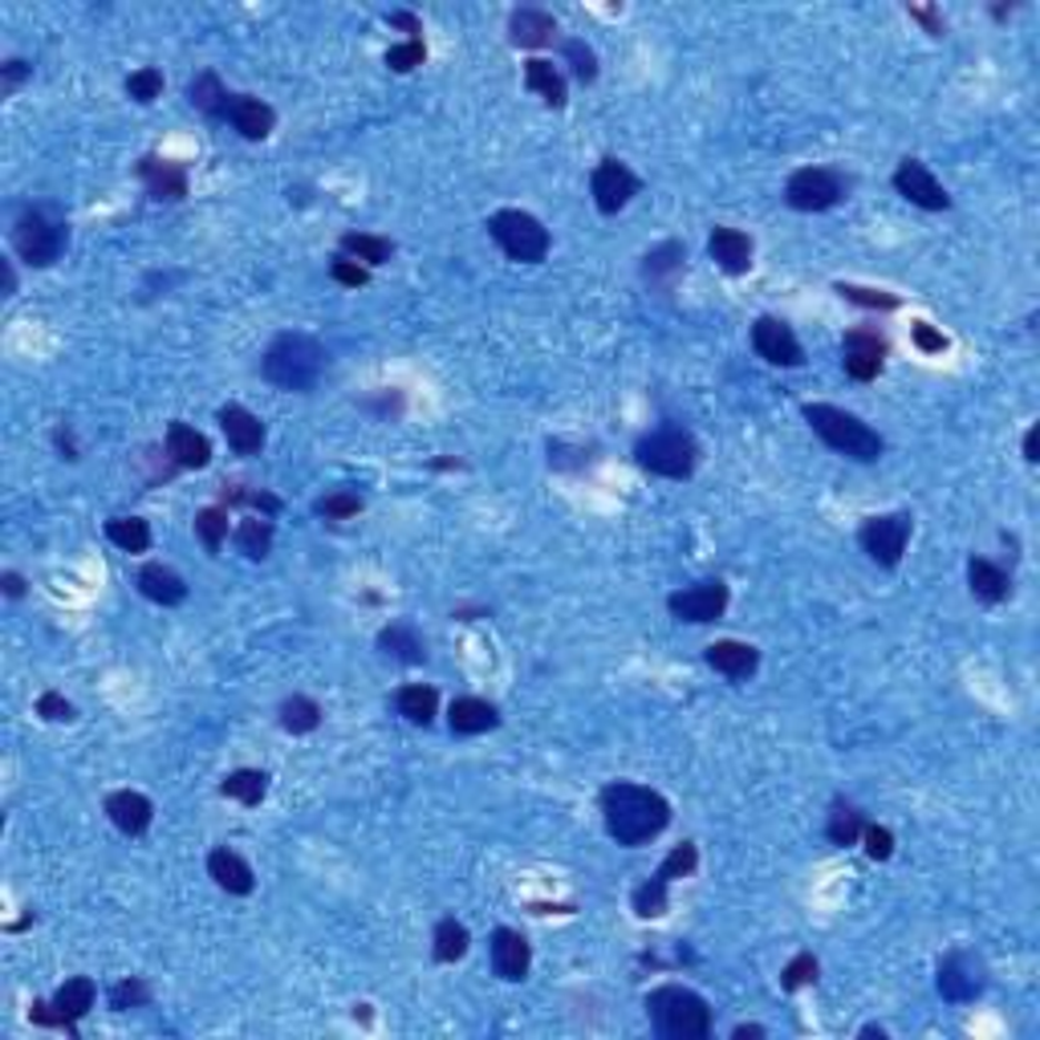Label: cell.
Instances as JSON below:
<instances>
[{"mask_svg": "<svg viewBox=\"0 0 1040 1040\" xmlns=\"http://www.w3.org/2000/svg\"><path fill=\"white\" fill-rule=\"evenodd\" d=\"M602 817H606V833L627 846V850H639L647 841H654L662 829L671 826V801L662 792L647 789V784H634V780H614L602 789Z\"/></svg>", "mask_w": 1040, "mask_h": 1040, "instance_id": "obj_1", "label": "cell"}, {"mask_svg": "<svg viewBox=\"0 0 1040 1040\" xmlns=\"http://www.w3.org/2000/svg\"><path fill=\"white\" fill-rule=\"evenodd\" d=\"M650 1029L662 1040H708L711 1037V1008L708 1000L691 988L662 983L647 996Z\"/></svg>", "mask_w": 1040, "mask_h": 1040, "instance_id": "obj_2", "label": "cell"}, {"mask_svg": "<svg viewBox=\"0 0 1040 1040\" xmlns=\"http://www.w3.org/2000/svg\"><path fill=\"white\" fill-rule=\"evenodd\" d=\"M264 382L281 390H309L326 374V346L309 333H281L260 358Z\"/></svg>", "mask_w": 1040, "mask_h": 1040, "instance_id": "obj_3", "label": "cell"}, {"mask_svg": "<svg viewBox=\"0 0 1040 1040\" xmlns=\"http://www.w3.org/2000/svg\"><path fill=\"white\" fill-rule=\"evenodd\" d=\"M804 423L813 427V436H821L833 451H841V456H850V460L858 463H874L882 451H887V443H882V436H878L874 427L866 423V419H858L853 411H841V407H833V402H809L804 407Z\"/></svg>", "mask_w": 1040, "mask_h": 1040, "instance_id": "obj_4", "label": "cell"}, {"mask_svg": "<svg viewBox=\"0 0 1040 1040\" xmlns=\"http://www.w3.org/2000/svg\"><path fill=\"white\" fill-rule=\"evenodd\" d=\"M634 460L642 472L662 476V480H691L699 468V443L683 427H654L634 443Z\"/></svg>", "mask_w": 1040, "mask_h": 1040, "instance_id": "obj_5", "label": "cell"}, {"mask_svg": "<svg viewBox=\"0 0 1040 1040\" xmlns=\"http://www.w3.org/2000/svg\"><path fill=\"white\" fill-rule=\"evenodd\" d=\"M488 237L497 240L500 252L517 264H541L549 257V228L537 220L532 212H520V208H500V212L488 216Z\"/></svg>", "mask_w": 1040, "mask_h": 1040, "instance_id": "obj_6", "label": "cell"}, {"mask_svg": "<svg viewBox=\"0 0 1040 1040\" xmlns=\"http://www.w3.org/2000/svg\"><path fill=\"white\" fill-rule=\"evenodd\" d=\"M66 240H70L66 224L53 220L49 212H41V208H24V212L12 220V252H17L24 264H33V269H49V264L66 252Z\"/></svg>", "mask_w": 1040, "mask_h": 1040, "instance_id": "obj_7", "label": "cell"}, {"mask_svg": "<svg viewBox=\"0 0 1040 1040\" xmlns=\"http://www.w3.org/2000/svg\"><path fill=\"white\" fill-rule=\"evenodd\" d=\"M94 1000H98L94 980H90V976H73V980H66L58 992H53V1000H33V1008H29V1020H33L37 1029L73 1032V1029H78V1020L90 1017Z\"/></svg>", "mask_w": 1040, "mask_h": 1040, "instance_id": "obj_8", "label": "cell"}, {"mask_svg": "<svg viewBox=\"0 0 1040 1040\" xmlns=\"http://www.w3.org/2000/svg\"><path fill=\"white\" fill-rule=\"evenodd\" d=\"M846 191H850V183L833 167H801L784 183V203L797 208V212H826V208L846 200Z\"/></svg>", "mask_w": 1040, "mask_h": 1040, "instance_id": "obj_9", "label": "cell"}, {"mask_svg": "<svg viewBox=\"0 0 1040 1040\" xmlns=\"http://www.w3.org/2000/svg\"><path fill=\"white\" fill-rule=\"evenodd\" d=\"M910 529H914V517L910 512H887V517H870L862 520L858 529V544L866 549V557L882 569H899L902 553H907Z\"/></svg>", "mask_w": 1040, "mask_h": 1040, "instance_id": "obj_10", "label": "cell"}, {"mask_svg": "<svg viewBox=\"0 0 1040 1040\" xmlns=\"http://www.w3.org/2000/svg\"><path fill=\"white\" fill-rule=\"evenodd\" d=\"M728 602H732L728 586H723L720 578H703V581H696V586H687V590H674L671 598H667V610H671L679 622L708 627V622H720V618L728 614Z\"/></svg>", "mask_w": 1040, "mask_h": 1040, "instance_id": "obj_11", "label": "cell"}, {"mask_svg": "<svg viewBox=\"0 0 1040 1040\" xmlns=\"http://www.w3.org/2000/svg\"><path fill=\"white\" fill-rule=\"evenodd\" d=\"M642 191V179L622 159H602L590 176V196L602 216H618Z\"/></svg>", "mask_w": 1040, "mask_h": 1040, "instance_id": "obj_12", "label": "cell"}, {"mask_svg": "<svg viewBox=\"0 0 1040 1040\" xmlns=\"http://www.w3.org/2000/svg\"><path fill=\"white\" fill-rule=\"evenodd\" d=\"M934 988H939V996L951 1000V1004H968V1000L983 996V988H988V971H983L980 959L968 956V951H951V956L939 963Z\"/></svg>", "mask_w": 1040, "mask_h": 1040, "instance_id": "obj_13", "label": "cell"}, {"mask_svg": "<svg viewBox=\"0 0 1040 1040\" xmlns=\"http://www.w3.org/2000/svg\"><path fill=\"white\" fill-rule=\"evenodd\" d=\"M890 346L878 330H850L841 338V367L853 382H874L887 367Z\"/></svg>", "mask_w": 1040, "mask_h": 1040, "instance_id": "obj_14", "label": "cell"}, {"mask_svg": "<svg viewBox=\"0 0 1040 1040\" xmlns=\"http://www.w3.org/2000/svg\"><path fill=\"white\" fill-rule=\"evenodd\" d=\"M752 350H757L769 367L797 370L804 362V350H801V342H797L792 326L780 318H769V313L757 318V326H752Z\"/></svg>", "mask_w": 1040, "mask_h": 1040, "instance_id": "obj_15", "label": "cell"}, {"mask_svg": "<svg viewBox=\"0 0 1040 1040\" xmlns=\"http://www.w3.org/2000/svg\"><path fill=\"white\" fill-rule=\"evenodd\" d=\"M894 191H899L902 200L914 203V208H922V212H947V208H951L947 188L927 171V163H919V159H902V163L894 167Z\"/></svg>", "mask_w": 1040, "mask_h": 1040, "instance_id": "obj_16", "label": "cell"}, {"mask_svg": "<svg viewBox=\"0 0 1040 1040\" xmlns=\"http://www.w3.org/2000/svg\"><path fill=\"white\" fill-rule=\"evenodd\" d=\"M163 451H167V460H171V468H183V472H200V468L212 463V443H208V436L196 431L191 423H179V419L167 423Z\"/></svg>", "mask_w": 1040, "mask_h": 1040, "instance_id": "obj_17", "label": "cell"}, {"mask_svg": "<svg viewBox=\"0 0 1040 1040\" xmlns=\"http://www.w3.org/2000/svg\"><path fill=\"white\" fill-rule=\"evenodd\" d=\"M529 963H532L529 939L520 931H512V927H497V931H492V971H497L500 980L520 983L529 976Z\"/></svg>", "mask_w": 1040, "mask_h": 1040, "instance_id": "obj_18", "label": "cell"}, {"mask_svg": "<svg viewBox=\"0 0 1040 1040\" xmlns=\"http://www.w3.org/2000/svg\"><path fill=\"white\" fill-rule=\"evenodd\" d=\"M139 179L147 196L159 203H179L188 196V171L183 163H171V159H159V154H147L139 163Z\"/></svg>", "mask_w": 1040, "mask_h": 1040, "instance_id": "obj_19", "label": "cell"}, {"mask_svg": "<svg viewBox=\"0 0 1040 1040\" xmlns=\"http://www.w3.org/2000/svg\"><path fill=\"white\" fill-rule=\"evenodd\" d=\"M708 252L711 260L720 264L728 277H740V272L752 269V257H757V244H752V237L748 232H740V228H728V224H716L708 237Z\"/></svg>", "mask_w": 1040, "mask_h": 1040, "instance_id": "obj_20", "label": "cell"}, {"mask_svg": "<svg viewBox=\"0 0 1040 1040\" xmlns=\"http://www.w3.org/2000/svg\"><path fill=\"white\" fill-rule=\"evenodd\" d=\"M107 817L119 833H127V838H142L154 821V804H151V797H142V792L119 789V792H110L107 797Z\"/></svg>", "mask_w": 1040, "mask_h": 1040, "instance_id": "obj_21", "label": "cell"}, {"mask_svg": "<svg viewBox=\"0 0 1040 1040\" xmlns=\"http://www.w3.org/2000/svg\"><path fill=\"white\" fill-rule=\"evenodd\" d=\"M220 431H224L228 448L237 451V456H257L264 448V423L249 407H240V402L220 407Z\"/></svg>", "mask_w": 1040, "mask_h": 1040, "instance_id": "obj_22", "label": "cell"}, {"mask_svg": "<svg viewBox=\"0 0 1040 1040\" xmlns=\"http://www.w3.org/2000/svg\"><path fill=\"white\" fill-rule=\"evenodd\" d=\"M703 659H708L711 671L728 674L732 683H744V679H752L760 667V650L752 647V642H736V639H720L711 642L708 650H703Z\"/></svg>", "mask_w": 1040, "mask_h": 1040, "instance_id": "obj_23", "label": "cell"}, {"mask_svg": "<svg viewBox=\"0 0 1040 1040\" xmlns=\"http://www.w3.org/2000/svg\"><path fill=\"white\" fill-rule=\"evenodd\" d=\"M208 878H212V882L224 890V894H237V899L252 894V887H257L252 866L244 862L237 850H228V846H220V850L208 853Z\"/></svg>", "mask_w": 1040, "mask_h": 1040, "instance_id": "obj_24", "label": "cell"}, {"mask_svg": "<svg viewBox=\"0 0 1040 1040\" xmlns=\"http://www.w3.org/2000/svg\"><path fill=\"white\" fill-rule=\"evenodd\" d=\"M134 586H139L142 598H147V602H154V606H183V602H188V581L179 578L171 566H163V561L142 566L139 578H134Z\"/></svg>", "mask_w": 1040, "mask_h": 1040, "instance_id": "obj_25", "label": "cell"}, {"mask_svg": "<svg viewBox=\"0 0 1040 1040\" xmlns=\"http://www.w3.org/2000/svg\"><path fill=\"white\" fill-rule=\"evenodd\" d=\"M228 122L240 130V139L260 142L269 139L272 127H277V110L269 102H260L252 94H232V107H228Z\"/></svg>", "mask_w": 1040, "mask_h": 1040, "instance_id": "obj_26", "label": "cell"}, {"mask_svg": "<svg viewBox=\"0 0 1040 1040\" xmlns=\"http://www.w3.org/2000/svg\"><path fill=\"white\" fill-rule=\"evenodd\" d=\"M509 41L520 49H544L557 41V21L553 12L544 9H517L509 17Z\"/></svg>", "mask_w": 1040, "mask_h": 1040, "instance_id": "obj_27", "label": "cell"}, {"mask_svg": "<svg viewBox=\"0 0 1040 1040\" xmlns=\"http://www.w3.org/2000/svg\"><path fill=\"white\" fill-rule=\"evenodd\" d=\"M500 723V711L488 703V699L480 696H460L456 703L448 708V728L456 736H480V732H492Z\"/></svg>", "mask_w": 1040, "mask_h": 1040, "instance_id": "obj_28", "label": "cell"}, {"mask_svg": "<svg viewBox=\"0 0 1040 1040\" xmlns=\"http://www.w3.org/2000/svg\"><path fill=\"white\" fill-rule=\"evenodd\" d=\"M968 586H971V598H980L983 606L1004 602L1008 593H1012L1008 569H1000L996 561H988V557H971L968 561Z\"/></svg>", "mask_w": 1040, "mask_h": 1040, "instance_id": "obj_29", "label": "cell"}, {"mask_svg": "<svg viewBox=\"0 0 1040 1040\" xmlns=\"http://www.w3.org/2000/svg\"><path fill=\"white\" fill-rule=\"evenodd\" d=\"M188 102L208 119H228V107H232V94L224 90L220 73L216 70H200L188 82Z\"/></svg>", "mask_w": 1040, "mask_h": 1040, "instance_id": "obj_30", "label": "cell"}, {"mask_svg": "<svg viewBox=\"0 0 1040 1040\" xmlns=\"http://www.w3.org/2000/svg\"><path fill=\"white\" fill-rule=\"evenodd\" d=\"M870 826L866 821V813L858 809L853 801H846V797H838V801L829 804V821H826V838L833 841V846H858L862 841V829Z\"/></svg>", "mask_w": 1040, "mask_h": 1040, "instance_id": "obj_31", "label": "cell"}, {"mask_svg": "<svg viewBox=\"0 0 1040 1040\" xmlns=\"http://www.w3.org/2000/svg\"><path fill=\"white\" fill-rule=\"evenodd\" d=\"M524 86L541 98L544 107H553V110L566 107V78H561V70H557L553 61H544V58L524 61Z\"/></svg>", "mask_w": 1040, "mask_h": 1040, "instance_id": "obj_32", "label": "cell"}, {"mask_svg": "<svg viewBox=\"0 0 1040 1040\" xmlns=\"http://www.w3.org/2000/svg\"><path fill=\"white\" fill-rule=\"evenodd\" d=\"M379 650L382 654H390V659L407 662V667L427 662V647H423V639L414 634L411 622H390V627H382L379 630Z\"/></svg>", "mask_w": 1040, "mask_h": 1040, "instance_id": "obj_33", "label": "cell"}, {"mask_svg": "<svg viewBox=\"0 0 1040 1040\" xmlns=\"http://www.w3.org/2000/svg\"><path fill=\"white\" fill-rule=\"evenodd\" d=\"M394 708H399V716L407 723H414V728H427V723L436 720V711H439V691L431 683H407V687H399Z\"/></svg>", "mask_w": 1040, "mask_h": 1040, "instance_id": "obj_34", "label": "cell"}, {"mask_svg": "<svg viewBox=\"0 0 1040 1040\" xmlns=\"http://www.w3.org/2000/svg\"><path fill=\"white\" fill-rule=\"evenodd\" d=\"M321 716H326V711H321V703H318V699H309V696H289L281 708H277V723H281L289 736L318 732Z\"/></svg>", "mask_w": 1040, "mask_h": 1040, "instance_id": "obj_35", "label": "cell"}, {"mask_svg": "<svg viewBox=\"0 0 1040 1040\" xmlns=\"http://www.w3.org/2000/svg\"><path fill=\"white\" fill-rule=\"evenodd\" d=\"M683 269H687V249L679 240H667V244H659V249L647 252V260H642V277H647L650 284H671Z\"/></svg>", "mask_w": 1040, "mask_h": 1040, "instance_id": "obj_36", "label": "cell"}, {"mask_svg": "<svg viewBox=\"0 0 1040 1040\" xmlns=\"http://www.w3.org/2000/svg\"><path fill=\"white\" fill-rule=\"evenodd\" d=\"M220 792H224L228 801H240V804H260L264 797H269V772L264 769H237L228 772L224 780H220Z\"/></svg>", "mask_w": 1040, "mask_h": 1040, "instance_id": "obj_37", "label": "cell"}, {"mask_svg": "<svg viewBox=\"0 0 1040 1040\" xmlns=\"http://www.w3.org/2000/svg\"><path fill=\"white\" fill-rule=\"evenodd\" d=\"M468 947H472V934H468V927H463L460 919L436 922V934H431V956H436V963H456V959L468 956Z\"/></svg>", "mask_w": 1040, "mask_h": 1040, "instance_id": "obj_38", "label": "cell"}, {"mask_svg": "<svg viewBox=\"0 0 1040 1040\" xmlns=\"http://www.w3.org/2000/svg\"><path fill=\"white\" fill-rule=\"evenodd\" d=\"M272 537H277V532H272V520L257 517V512L237 524V549L249 557V561H264V557L272 553Z\"/></svg>", "mask_w": 1040, "mask_h": 1040, "instance_id": "obj_39", "label": "cell"}, {"mask_svg": "<svg viewBox=\"0 0 1040 1040\" xmlns=\"http://www.w3.org/2000/svg\"><path fill=\"white\" fill-rule=\"evenodd\" d=\"M342 257L367 264V269H379L394 257V244L387 237H370V232H346L342 237Z\"/></svg>", "mask_w": 1040, "mask_h": 1040, "instance_id": "obj_40", "label": "cell"}, {"mask_svg": "<svg viewBox=\"0 0 1040 1040\" xmlns=\"http://www.w3.org/2000/svg\"><path fill=\"white\" fill-rule=\"evenodd\" d=\"M107 537L119 544L122 553H147L151 549V524L142 517H110Z\"/></svg>", "mask_w": 1040, "mask_h": 1040, "instance_id": "obj_41", "label": "cell"}, {"mask_svg": "<svg viewBox=\"0 0 1040 1040\" xmlns=\"http://www.w3.org/2000/svg\"><path fill=\"white\" fill-rule=\"evenodd\" d=\"M228 529H232V517H228L224 504H208V509L196 512V537L203 541L208 553H220V549H224Z\"/></svg>", "mask_w": 1040, "mask_h": 1040, "instance_id": "obj_42", "label": "cell"}, {"mask_svg": "<svg viewBox=\"0 0 1040 1040\" xmlns=\"http://www.w3.org/2000/svg\"><path fill=\"white\" fill-rule=\"evenodd\" d=\"M634 914L639 919H662L667 914V907H671V882H662L659 874L650 878V882H642L639 890H634Z\"/></svg>", "mask_w": 1040, "mask_h": 1040, "instance_id": "obj_43", "label": "cell"}, {"mask_svg": "<svg viewBox=\"0 0 1040 1040\" xmlns=\"http://www.w3.org/2000/svg\"><path fill=\"white\" fill-rule=\"evenodd\" d=\"M151 983L142 980V976H130V980H119L114 988H110V1008L114 1012H130V1008H147L151 1004Z\"/></svg>", "mask_w": 1040, "mask_h": 1040, "instance_id": "obj_44", "label": "cell"}, {"mask_svg": "<svg viewBox=\"0 0 1040 1040\" xmlns=\"http://www.w3.org/2000/svg\"><path fill=\"white\" fill-rule=\"evenodd\" d=\"M817 971H821V963H817L813 951H801V956H792L789 963H784V971H780V988H784V992H801V988L817 983Z\"/></svg>", "mask_w": 1040, "mask_h": 1040, "instance_id": "obj_45", "label": "cell"}, {"mask_svg": "<svg viewBox=\"0 0 1040 1040\" xmlns=\"http://www.w3.org/2000/svg\"><path fill=\"white\" fill-rule=\"evenodd\" d=\"M362 509H367V500L358 497V492H350V488H338V492H330V497H321L318 504H313V512L326 520H350Z\"/></svg>", "mask_w": 1040, "mask_h": 1040, "instance_id": "obj_46", "label": "cell"}, {"mask_svg": "<svg viewBox=\"0 0 1040 1040\" xmlns=\"http://www.w3.org/2000/svg\"><path fill=\"white\" fill-rule=\"evenodd\" d=\"M696 866H699L696 841H683V846H674V850L662 858V866L654 870V874H659L662 882H679V878L696 874Z\"/></svg>", "mask_w": 1040, "mask_h": 1040, "instance_id": "obj_47", "label": "cell"}, {"mask_svg": "<svg viewBox=\"0 0 1040 1040\" xmlns=\"http://www.w3.org/2000/svg\"><path fill=\"white\" fill-rule=\"evenodd\" d=\"M561 53H566V61L573 66V78H578L581 86L598 82V53H593L586 41H578V37H569L566 46H561Z\"/></svg>", "mask_w": 1040, "mask_h": 1040, "instance_id": "obj_48", "label": "cell"}, {"mask_svg": "<svg viewBox=\"0 0 1040 1040\" xmlns=\"http://www.w3.org/2000/svg\"><path fill=\"white\" fill-rule=\"evenodd\" d=\"M127 94L139 102V107H151L154 98L163 94V73L154 70V66H142V70H134L127 78Z\"/></svg>", "mask_w": 1040, "mask_h": 1040, "instance_id": "obj_49", "label": "cell"}, {"mask_svg": "<svg viewBox=\"0 0 1040 1040\" xmlns=\"http://www.w3.org/2000/svg\"><path fill=\"white\" fill-rule=\"evenodd\" d=\"M427 61V46H423V37H407L402 46H390L387 49V66L394 73H411L414 66H423Z\"/></svg>", "mask_w": 1040, "mask_h": 1040, "instance_id": "obj_50", "label": "cell"}, {"mask_svg": "<svg viewBox=\"0 0 1040 1040\" xmlns=\"http://www.w3.org/2000/svg\"><path fill=\"white\" fill-rule=\"evenodd\" d=\"M833 289H838L846 301H853V306H862V309H899V297L882 293V289H862V284H846V281H838Z\"/></svg>", "mask_w": 1040, "mask_h": 1040, "instance_id": "obj_51", "label": "cell"}, {"mask_svg": "<svg viewBox=\"0 0 1040 1040\" xmlns=\"http://www.w3.org/2000/svg\"><path fill=\"white\" fill-rule=\"evenodd\" d=\"M862 841H866V858H870V862H890V858H894V833H890L887 826H866Z\"/></svg>", "mask_w": 1040, "mask_h": 1040, "instance_id": "obj_52", "label": "cell"}, {"mask_svg": "<svg viewBox=\"0 0 1040 1040\" xmlns=\"http://www.w3.org/2000/svg\"><path fill=\"white\" fill-rule=\"evenodd\" d=\"M330 277L338 284H346V289H362V284L370 281V269L367 264H358V260H350V257H333V264H330Z\"/></svg>", "mask_w": 1040, "mask_h": 1040, "instance_id": "obj_53", "label": "cell"}, {"mask_svg": "<svg viewBox=\"0 0 1040 1040\" xmlns=\"http://www.w3.org/2000/svg\"><path fill=\"white\" fill-rule=\"evenodd\" d=\"M910 342L919 346L922 354H947V346H951V338L934 330L931 321H914V326H910Z\"/></svg>", "mask_w": 1040, "mask_h": 1040, "instance_id": "obj_54", "label": "cell"}, {"mask_svg": "<svg viewBox=\"0 0 1040 1040\" xmlns=\"http://www.w3.org/2000/svg\"><path fill=\"white\" fill-rule=\"evenodd\" d=\"M37 716L49 723H70L78 711H73V703L66 696H58V691H46V696L37 699Z\"/></svg>", "mask_w": 1040, "mask_h": 1040, "instance_id": "obj_55", "label": "cell"}, {"mask_svg": "<svg viewBox=\"0 0 1040 1040\" xmlns=\"http://www.w3.org/2000/svg\"><path fill=\"white\" fill-rule=\"evenodd\" d=\"M29 73H33V66H29V61H24V58H9L4 66H0V90H4V94H12V90H17V86L29 78Z\"/></svg>", "mask_w": 1040, "mask_h": 1040, "instance_id": "obj_56", "label": "cell"}, {"mask_svg": "<svg viewBox=\"0 0 1040 1040\" xmlns=\"http://www.w3.org/2000/svg\"><path fill=\"white\" fill-rule=\"evenodd\" d=\"M910 17L927 24V33H931V37H943V17H939L934 9H919V4H910Z\"/></svg>", "mask_w": 1040, "mask_h": 1040, "instance_id": "obj_57", "label": "cell"}, {"mask_svg": "<svg viewBox=\"0 0 1040 1040\" xmlns=\"http://www.w3.org/2000/svg\"><path fill=\"white\" fill-rule=\"evenodd\" d=\"M53 443H58V451H61V460H78V443H73V431L66 423L53 431Z\"/></svg>", "mask_w": 1040, "mask_h": 1040, "instance_id": "obj_58", "label": "cell"}, {"mask_svg": "<svg viewBox=\"0 0 1040 1040\" xmlns=\"http://www.w3.org/2000/svg\"><path fill=\"white\" fill-rule=\"evenodd\" d=\"M387 21L394 24V29H407V33H411V37H419V33H423V24H419V17H414V12H402V9H399V12H390Z\"/></svg>", "mask_w": 1040, "mask_h": 1040, "instance_id": "obj_59", "label": "cell"}, {"mask_svg": "<svg viewBox=\"0 0 1040 1040\" xmlns=\"http://www.w3.org/2000/svg\"><path fill=\"white\" fill-rule=\"evenodd\" d=\"M1024 460L1029 463L1040 460V427H1029V436H1024Z\"/></svg>", "mask_w": 1040, "mask_h": 1040, "instance_id": "obj_60", "label": "cell"}, {"mask_svg": "<svg viewBox=\"0 0 1040 1040\" xmlns=\"http://www.w3.org/2000/svg\"><path fill=\"white\" fill-rule=\"evenodd\" d=\"M0 586H4V593H9V598H24V578H21V573H12V569H9V573L0 578Z\"/></svg>", "mask_w": 1040, "mask_h": 1040, "instance_id": "obj_61", "label": "cell"}, {"mask_svg": "<svg viewBox=\"0 0 1040 1040\" xmlns=\"http://www.w3.org/2000/svg\"><path fill=\"white\" fill-rule=\"evenodd\" d=\"M748 1037L760 1040V1037H769V1029H764V1024H736L732 1029V1040H748Z\"/></svg>", "mask_w": 1040, "mask_h": 1040, "instance_id": "obj_62", "label": "cell"}, {"mask_svg": "<svg viewBox=\"0 0 1040 1040\" xmlns=\"http://www.w3.org/2000/svg\"><path fill=\"white\" fill-rule=\"evenodd\" d=\"M17 293V272H12V260H4V297Z\"/></svg>", "mask_w": 1040, "mask_h": 1040, "instance_id": "obj_63", "label": "cell"}, {"mask_svg": "<svg viewBox=\"0 0 1040 1040\" xmlns=\"http://www.w3.org/2000/svg\"><path fill=\"white\" fill-rule=\"evenodd\" d=\"M862 1037H878V1040H882V1037H887V1029H882V1024H866Z\"/></svg>", "mask_w": 1040, "mask_h": 1040, "instance_id": "obj_64", "label": "cell"}]
</instances>
